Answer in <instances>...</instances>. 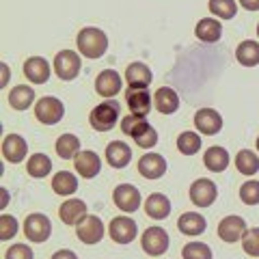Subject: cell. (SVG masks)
<instances>
[{
    "label": "cell",
    "instance_id": "1",
    "mask_svg": "<svg viewBox=\"0 0 259 259\" xmlns=\"http://www.w3.org/2000/svg\"><path fill=\"white\" fill-rule=\"evenodd\" d=\"M121 132L132 136L134 143L143 149H151V147H156V143H158V132L153 130V125L147 123L145 117L132 115V112L121 119Z\"/></svg>",
    "mask_w": 259,
    "mask_h": 259
},
{
    "label": "cell",
    "instance_id": "2",
    "mask_svg": "<svg viewBox=\"0 0 259 259\" xmlns=\"http://www.w3.org/2000/svg\"><path fill=\"white\" fill-rule=\"evenodd\" d=\"M78 52L87 56V59H100V56L106 54L108 50V37L102 28L95 26H87L78 32Z\"/></svg>",
    "mask_w": 259,
    "mask_h": 259
},
{
    "label": "cell",
    "instance_id": "3",
    "mask_svg": "<svg viewBox=\"0 0 259 259\" xmlns=\"http://www.w3.org/2000/svg\"><path fill=\"white\" fill-rule=\"evenodd\" d=\"M119 117H121V104L117 100H106L93 108L89 121H91V127L97 130V132H110L117 125Z\"/></svg>",
    "mask_w": 259,
    "mask_h": 259
},
{
    "label": "cell",
    "instance_id": "4",
    "mask_svg": "<svg viewBox=\"0 0 259 259\" xmlns=\"http://www.w3.org/2000/svg\"><path fill=\"white\" fill-rule=\"evenodd\" d=\"M63 115H65V106L59 97L46 95L35 104V117L44 125H56L63 119Z\"/></svg>",
    "mask_w": 259,
    "mask_h": 259
},
{
    "label": "cell",
    "instance_id": "5",
    "mask_svg": "<svg viewBox=\"0 0 259 259\" xmlns=\"http://www.w3.org/2000/svg\"><path fill=\"white\" fill-rule=\"evenodd\" d=\"M80 69H82V61L80 54L74 50H61L54 56V74L61 80H74L78 78Z\"/></svg>",
    "mask_w": 259,
    "mask_h": 259
},
{
    "label": "cell",
    "instance_id": "6",
    "mask_svg": "<svg viewBox=\"0 0 259 259\" xmlns=\"http://www.w3.org/2000/svg\"><path fill=\"white\" fill-rule=\"evenodd\" d=\"M50 233H52V223L48 216H44V214L26 216V221H24V236H26L30 242L41 244V242H46L50 238Z\"/></svg>",
    "mask_w": 259,
    "mask_h": 259
},
{
    "label": "cell",
    "instance_id": "7",
    "mask_svg": "<svg viewBox=\"0 0 259 259\" xmlns=\"http://www.w3.org/2000/svg\"><path fill=\"white\" fill-rule=\"evenodd\" d=\"M141 244H143L145 253L151 257L164 255L168 250V233L162 229V227H149V229H145V233H143Z\"/></svg>",
    "mask_w": 259,
    "mask_h": 259
},
{
    "label": "cell",
    "instance_id": "8",
    "mask_svg": "<svg viewBox=\"0 0 259 259\" xmlns=\"http://www.w3.org/2000/svg\"><path fill=\"white\" fill-rule=\"evenodd\" d=\"M136 233H139V227H136V223L130 216H117L108 225V236L117 244H130V242H134Z\"/></svg>",
    "mask_w": 259,
    "mask_h": 259
},
{
    "label": "cell",
    "instance_id": "9",
    "mask_svg": "<svg viewBox=\"0 0 259 259\" xmlns=\"http://www.w3.org/2000/svg\"><path fill=\"white\" fill-rule=\"evenodd\" d=\"M76 233H78V240L84 242V244H97V242H102L106 229H104V223L97 216L87 214L82 221L76 225Z\"/></svg>",
    "mask_w": 259,
    "mask_h": 259
},
{
    "label": "cell",
    "instance_id": "10",
    "mask_svg": "<svg viewBox=\"0 0 259 259\" xmlns=\"http://www.w3.org/2000/svg\"><path fill=\"white\" fill-rule=\"evenodd\" d=\"M112 199H115V205L125 214H132L141 207V192L139 188H134L132 184H121L112 192Z\"/></svg>",
    "mask_w": 259,
    "mask_h": 259
},
{
    "label": "cell",
    "instance_id": "11",
    "mask_svg": "<svg viewBox=\"0 0 259 259\" xmlns=\"http://www.w3.org/2000/svg\"><path fill=\"white\" fill-rule=\"evenodd\" d=\"M218 197V188L212 180H205L201 177L190 186V201L199 207H209Z\"/></svg>",
    "mask_w": 259,
    "mask_h": 259
},
{
    "label": "cell",
    "instance_id": "12",
    "mask_svg": "<svg viewBox=\"0 0 259 259\" xmlns=\"http://www.w3.org/2000/svg\"><path fill=\"white\" fill-rule=\"evenodd\" d=\"M194 127H197L201 134L214 136L223 130V117L218 115L214 108H201V110H197V115H194Z\"/></svg>",
    "mask_w": 259,
    "mask_h": 259
},
{
    "label": "cell",
    "instance_id": "13",
    "mask_svg": "<svg viewBox=\"0 0 259 259\" xmlns=\"http://www.w3.org/2000/svg\"><path fill=\"white\" fill-rule=\"evenodd\" d=\"M244 233H246V223L242 216H227L218 225V236H221L223 242H229V244L242 240Z\"/></svg>",
    "mask_w": 259,
    "mask_h": 259
},
{
    "label": "cell",
    "instance_id": "14",
    "mask_svg": "<svg viewBox=\"0 0 259 259\" xmlns=\"http://www.w3.org/2000/svg\"><path fill=\"white\" fill-rule=\"evenodd\" d=\"M139 173L145 177V180H160L162 175L166 173V160L160 156V153H145V156L139 160Z\"/></svg>",
    "mask_w": 259,
    "mask_h": 259
},
{
    "label": "cell",
    "instance_id": "15",
    "mask_svg": "<svg viewBox=\"0 0 259 259\" xmlns=\"http://www.w3.org/2000/svg\"><path fill=\"white\" fill-rule=\"evenodd\" d=\"M74 166L78 175H82L84 180H93L102 171V158L95 151H80L74 158Z\"/></svg>",
    "mask_w": 259,
    "mask_h": 259
},
{
    "label": "cell",
    "instance_id": "16",
    "mask_svg": "<svg viewBox=\"0 0 259 259\" xmlns=\"http://www.w3.org/2000/svg\"><path fill=\"white\" fill-rule=\"evenodd\" d=\"M24 76H26L32 84H46L50 80V63L44 56H30L24 63Z\"/></svg>",
    "mask_w": 259,
    "mask_h": 259
},
{
    "label": "cell",
    "instance_id": "17",
    "mask_svg": "<svg viewBox=\"0 0 259 259\" xmlns=\"http://www.w3.org/2000/svg\"><path fill=\"white\" fill-rule=\"evenodd\" d=\"M121 87H123V80H121V76L115 69H104V71H100V76L95 78V91L102 97L117 95L121 91Z\"/></svg>",
    "mask_w": 259,
    "mask_h": 259
},
{
    "label": "cell",
    "instance_id": "18",
    "mask_svg": "<svg viewBox=\"0 0 259 259\" xmlns=\"http://www.w3.org/2000/svg\"><path fill=\"white\" fill-rule=\"evenodd\" d=\"M125 102H127V108L132 115L147 117L151 110V95L147 93V89H127Z\"/></svg>",
    "mask_w": 259,
    "mask_h": 259
},
{
    "label": "cell",
    "instance_id": "19",
    "mask_svg": "<svg viewBox=\"0 0 259 259\" xmlns=\"http://www.w3.org/2000/svg\"><path fill=\"white\" fill-rule=\"evenodd\" d=\"M153 80L151 69L145 63H132L125 69V82L127 89H147Z\"/></svg>",
    "mask_w": 259,
    "mask_h": 259
},
{
    "label": "cell",
    "instance_id": "20",
    "mask_svg": "<svg viewBox=\"0 0 259 259\" xmlns=\"http://www.w3.org/2000/svg\"><path fill=\"white\" fill-rule=\"evenodd\" d=\"M28 153V145L20 134H7L3 141V156L9 162H22Z\"/></svg>",
    "mask_w": 259,
    "mask_h": 259
},
{
    "label": "cell",
    "instance_id": "21",
    "mask_svg": "<svg viewBox=\"0 0 259 259\" xmlns=\"http://www.w3.org/2000/svg\"><path fill=\"white\" fill-rule=\"evenodd\" d=\"M132 160V149L123 141H112L106 145V162L112 168H125Z\"/></svg>",
    "mask_w": 259,
    "mask_h": 259
},
{
    "label": "cell",
    "instance_id": "22",
    "mask_svg": "<svg viewBox=\"0 0 259 259\" xmlns=\"http://www.w3.org/2000/svg\"><path fill=\"white\" fill-rule=\"evenodd\" d=\"M145 212L153 221H164L171 214V201H168L162 192H151L147 201H145Z\"/></svg>",
    "mask_w": 259,
    "mask_h": 259
},
{
    "label": "cell",
    "instance_id": "23",
    "mask_svg": "<svg viewBox=\"0 0 259 259\" xmlns=\"http://www.w3.org/2000/svg\"><path fill=\"white\" fill-rule=\"evenodd\" d=\"M153 104H156L158 112L162 115H173V112L180 108V95H177L171 87H160L156 93H153Z\"/></svg>",
    "mask_w": 259,
    "mask_h": 259
},
{
    "label": "cell",
    "instance_id": "24",
    "mask_svg": "<svg viewBox=\"0 0 259 259\" xmlns=\"http://www.w3.org/2000/svg\"><path fill=\"white\" fill-rule=\"evenodd\" d=\"M59 216L65 225H78L87 216V203L80 199H67L59 209Z\"/></svg>",
    "mask_w": 259,
    "mask_h": 259
},
{
    "label": "cell",
    "instance_id": "25",
    "mask_svg": "<svg viewBox=\"0 0 259 259\" xmlns=\"http://www.w3.org/2000/svg\"><path fill=\"white\" fill-rule=\"evenodd\" d=\"M207 227V221L197 212H186L180 216L177 221V229H180L184 236H201Z\"/></svg>",
    "mask_w": 259,
    "mask_h": 259
},
{
    "label": "cell",
    "instance_id": "26",
    "mask_svg": "<svg viewBox=\"0 0 259 259\" xmlns=\"http://www.w3.org/2000/svg\"><path fill=\"white\" fill-rule=\"evenodd\" d=\"M194 35L205 44H216L223 37V24L214 18H203V20H199L197 28H194Z\"/></svg>",
    "mask_w": 259,
    "mask_h": 259
},
{
    "label": "cell",
    "instance_id": "27",
    "mask_svg": "<svg viewBox=\"0 0 259 259\" xmlns=\"http://www.w3.org/2000/svg\"><path fill=\"white\" fill-rule=\"evenodd\" d=\"M203 164L214 173H223L227 166H229V153H227L225 147H209L203 156Z\"/></svg>",
    "mask_w": 259,
    "mask_h": 259
},
{
    "label": "cell",
    "instance_id": "28",
    "mask_svg": "<svg viewBox=\"0 0 259 259\" xmlns=\"http://www.w3.org/2000/svg\"><path fill=\"white\" fill-rule=\"evenodd\" d=\"M52 190L61 197H71L78 190V180L76 175H71L69 171H59L52 177Z\"/></svg>",
    "mask_w": 259,
    "mask_h": 259
},
{
    "label": "cell",
    "instance_id": "29",
    "mask_svg": "<svg viewBox=\"0 0 259 259\" xmlns=\"http://www.w3.org/2000/svg\"><path fill=\"white\" fill-rule=\"evenodd\" d=\"M236 59L240 65H244V67H255V65H259V44L253 41V39L242 41L236 50Z\"/></svg>",
    "mask_w": 259,
    "mask_h": 259
},
{
    "label": "cell",
    "instance_id": "30",
    "mask_svg": "<svg viewBox=\"0 0 259 259\" xmlns=\"http://www.w3.org/2000/svg\"><path fill=\"white\" fill-rule=\"evenodd\" d=\"M35 102V91L26 84H20V87H13L11 93H9V104L11 108L15 110H26L30 104Z\"/></svg>",
    "mask_w": 259,
    "mask_h": 259
},
{
    "label": "cell",
    "instance_id": "31",
    "mask_svg": "<svg viewBox=\"0 0 259 259\" xmlns=\"http://www.w3.org/2000/svg\"><path fill=\"white\" fill-rule=\"evenodd\" d=\"M56 153L63 160H71L80 153V139L74 134H61L56 139Z\"/></svg>",
    "mask_w": 259,
    "mask_h": 259
},
{
    "label": "cell",
    "instance_id": "32",
    "mask_svg": "<svg viewBox=\"0 0 259 259\" xmlns=\"http://www.w3.org/2000/svg\"><path fill=\"white\" fill-rule=\"evenodd\" d=\"M26 171H28L30 177H37V180H41V177L50 175V171H52V160L48 158L46 153H35V156L28 158Z\"/></svg>",
    "mask_w": 259,
    "mask_h": 259
},
{
    "label": "cell",
    "instance_id": "33",
    "mask_svg": "<svg viewBox=\"0 0 259 259\" xmlns=\"http://www.w3.org/2000/svg\"><path fill=\"white\" fill-rule=\"evenodd\" d=\"M236 166H238V171L242 175H255L259 171V158H257V153H253L250 149H242L238 151V156H236Z\"/></svg>",
    "mask_w": 259,
    "mask_h": 259
},
{
    "label": "cell",
    "instance_id": "34",
    "mask_svg": "<svg viewBox=\"0 0 259 259\" xmlns=\"http://www.w3.org/2000/svg\"><path fill=\"white\" fill-rule=\"evenodd\" d=\"M177 149H180L184 156H194L201 149V136L194 132H182L177 136Z\"/></svg>",
    "mask_w": 259,
    "mask_h": 259
},
{
    "label": "cell",
    "instance_id": "35",
    "mask_svg": "<svg viewBox=\"0 0 259 259\" xmlns=\"http://www.w3.org/2000/svg\"><path fill=\"white\" fill-rule=\"evenodd\" d=\"M209 11L223 20H231L238 13V3L236 0H209Z\"/></svg>",
    "mask_w": 259,
    "mask_h": 259
},
{
    "label": "cell",
    "instance_id": "36",
    "mask_svg": "<svg viewBox=\"0 0 259 259\" xmlns=\"http://www.w3.org/2000/svg\"><path fill=\"white\" fill-rule=\"evenodd\" d=\"M182 257L184 259H212V248L203 242H190V244H186L184 250H182Z\"/></svg>",
    "mask_w": 259,
    "mask_h": 259
},
{
    "label": "cell",
    "instance_id": "37",
    "mask_svg": "<svg viewBox=\"0 0 259 259\" xmlns=\"http://www.w3.org/2000/svg\"><path fill=\"white\" fill-rule=\"evenodd\" d=\"M240 199L246 205H257L259 203V182L250 180L240 186Z\"/></svg>",
    "mask_w": 259,
    "mask_h": 259
},
{
    "label": "cell",
    "instance_id": "38",
    "mask_svg": "<svg viewBox=\"0 0 259 259\" xmlns=\"http://www.w3.org/2000/svg\"><path fill=\"white\" fill-rule=\"evenodd\" d=\"M242 246H244L246 255H250V257H259V227L246 229L244 238H242Z\"/></svg>",
    "mask_w": 259,
    "mask_h": 259
},
{
    "label": "cell",
    "instance_id": "39",
    "mask_svg": "<svg viewBox=\"0 0 259 259\" xmlns=\"http://www.w3.org/2000/svg\"><path fill=\"white\" fill-rule=\"evenodd\" d=\"M18 229H20V225L15 216H9V214L0 216V238L3 240H11L18 233Z\"/></svg>",
    "mask_w": 259,
    "mask_h": 259
},
{
    "label": "cell",
    "instance_id": "40",
    "mask_svg": "<svg viewBox=\"0 0 259 259\" xmlns=\"http://www.w3.org/2000/svg\"><path fill=\"white\" fill-rule=\"evenodd\" d=\"M5 259H35V255H32L30 246H26V244H13L7 248Z\"/></svg>",
    "mask_w": 259,
    "mask_h": 259
},
{
    "label": "cell",
    "instance_id": "41",
    "mask_svg": "<svg viewBox=\"0 0 259 259\" xmlns=\"http://www.w3.org/2000/svg\"><path fill=\"white\" fill-rule=\"evenodd\" d=\"M52 259H78L74 250H56L52 255Z\"/></svg>",
    "mask_w": 259,
    "mask_h": 259
},
{
    "label": "cell",
    "instance_id": "42",
    "mask_svg": "<svg viewBox=\"0 0 259 259\" xmlns=\"http://www.w3.org/2000/svg\"><path fill=\"white\" fill-rule=\"evenodd\" d=\"M238 3L248 11H257L259 9V0H238Z\"/></svg>",
    "mask_w": 259,
    "mask_h": 259
},
{
    "label": "cell",
    "instance_id": "43",
    "mask_svg": "<svg viewBox=\"0 0 259 259\" xmlns=\"http://www.w3.org/2000/svg\"><path fill=\"white\" fill-rule=\"evenodd\" d=\"M9 82V65H3V71H0V87H7Z\"/></svg>",
    "mask_w": 259,
    "mask_h": 259
},
{
    "label": "cell",
    "instance_id": "44",
    "mask_svg": "<svg viewBox=\"0 0 259 259\" xmlns=\"http://www.w3.org/2000/svg\"><path fill=\"white\" fill-rule=\"evenodd\" d=\"M7 205H9V192L3 188L0 190V207H7Z\"/></svg>",
    "mask_w": 259,
    "mask_h": 259
},
{
    "label": "cell",
    "instance_id": "45",
    "mask_svg": "<svg viewBox=\"0 0 259 259\" xmlns=\"http://www.w3.org/2000/svg\"><path fill=\"white\" fill-rule=\"evenodd\" d=\"M257 37H259V24H257Z\"/></svg>",
    "mask_w": 259,
    "mask_h": 259
},
{
    "label": "cell",
    "instance_id": "46",
    "mask_svg": "<svg viewBox=\"0 0 259 259\" xmlns=\"http://www.w3.org/2000/svg\"><path fill=\"white\" fill-rule=\"evenodd\" d=\"M257 151H259V139H257Z\"/></svg>",
    "mask_w": 259,
    "mask_h": 259
}]
</instances>
